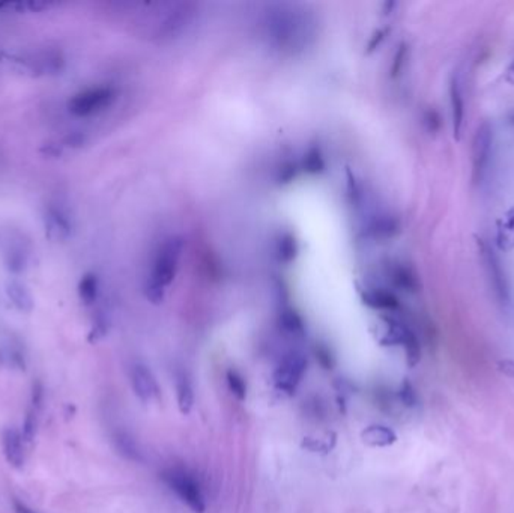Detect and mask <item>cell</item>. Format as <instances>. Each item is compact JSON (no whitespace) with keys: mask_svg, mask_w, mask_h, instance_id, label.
<instances>
[{"mask_svg":"<svg viewBox=\"0 0 514 513\" xmlns=\"http://www.w3.org/2000/svg\"><path fill=\"white\" fill-rule=\"evenodd\" d=\"M182 249L184 242L179 237L164 239L163 244L158 247L151 273L145 280V295L151 303L160 304L164 300L165 292L173 284L179 269Z\"/></svg>","mask_w":514,"mask_h":513,"instance_id":"6da1fadb","label":"cell"},{"mask_svg":"<svg viewBox=\"0 0 514 513\" xmlns=\"http://www.w3.org/2000/svg\"><path fill=\"white\" fill-rule=\"evenodd\" d=\"M308 28H310V24H308L304 14H301L300 11L286 9L283 6H280L278 11L271 12L268 18L269 36L280 47H297L304 44L308 35Z\"/></svg>","mask_w":514,"mask_h":513,"instance_id":"7a4b0ae2","label":"cell"},{"mask_svg":"<svg viewBox=\"0 0 514 513\" xmlns=\"http://www.w3.org/2000/svg\"><path fill=\"white\" fill-rule=\"evenodd\" d=\"M163 482L169 486L184 504H187L195 513H203L207 510V503L199 482L182 468H169L161 474Z\"/></svg>","mask_w":514,"mask_h":513,"instance_id":"3957f363","label":"cell"},{"mask_svg":"<svg viewBox=\"0 0 514 513\" xmlns=\"http://www.w3.org/2000/svg\"><path fill=\"white\" fill-rule=\"evenodd\" d=\"M307 370V358L301 352H290L274 372V386L278 392L292 394Z\"/></svg>","mask_w":514,"mask_h":513,"instance_id":"277c9868","label":"cell"},{"mask_svg":"<svg viewBox=\"0 0 514 513\" xmlns=\"http://www.w3.org/2000/svg\"><path fill=\"white\" fill-rule=\"evenodd\" d=\"M114 101V91L109 86H99L75 95L70 102V109L77 117H91L107 109Z\"/></svg>","mask_w":514,"mask_h":513,"instance_id":"5b68a950","label":"cell"},{"mask_svg":"<svg viewBox=\"0 0 514 513\" xmlns=\"http://www.w3.org/2000/svg\"><path fill=\"white\" fill-rule=\"evenodd\" d=\"M385 323H387V331H385V336L382 339L383 345H402L408 363L410 366H415L420 362L421 351H420V343L415 338V335L410 331L405 324L398 323V320L393 318H383Z\"/></svg>","mask_w":514,"mask_h":513,"instance_id":"8992f818","label":"cell"},{"mask_svg":"<svg viewBox=\"0 0 514 513\" xmlns=\"http://www.w3.org/2000/svg\"><path fill=\"white\" fill-rule=\"evenodd\" d=\"M492 142H493L492 125L484 121L477 128V131H475L472 142V176L475 183H479L483 178L487 164H489Z\"/></svg>","mask_w":514,"mask_h":513,"instance_id":"52a82bcc","label":"cell"},{"mask_svg":"<svg viewBox=\"0 0 514 513\" xmlns=\"http://www.w3.org/2000/svg\"><path fill=\"white\" fill-rule=\"evenodd\" d=\"M131 386L141 402H152L160 396L155 377L145 364H134L131 369Z\"/></svg>","mask_w":514,"mask_h":513,"instance_id":"ba28073f","label":"cell"},{"mask_svg":"<svg viewBox=\"0 0 514 513\" xmlns=\"http://www.w3.org/2000/svg\"><path fill=\"white\" fill-rule=\"evenodd\" d=\"M2 450L11 467L21 468L26 460L23 433L14 428H6L2 433Z\"/></svg>","mask_w":514,"mask_h":513,"instance_id":"9c48e42d","label":"cell"},{"mask_svg":"<svg viewBox=\"0 0 514 513\" xmlns=\"http://www.w3.org/2000/svg\"><path fill=\"white\" fill-rule=\"evenodd\" d=\"M483 254H484L487 273H489V277H491V281H492V285L495 288L498 298L501 301H508L507 281H505V276L503 273V268H501V265H499L498 258L495 256V253L486 246L483 249Z\"/></svg>","mask_w":514,"mask_h":513,"instance_id":"30bf717a","label":"cell"},{"mask_svg":"<svg viewBox=\"0 0 514 513\" xmlns=\"http://www.w3.org/2000/svg\"><path fill=\"white\" fill-rule=\"evenodd\" d=\"M449 102H452L453 131H454V136L459 137L460 131H461V126H464L465 102H464V94H461L460 83L457 79H453L452 86H449Z\"/></svg>","mask_w":514,"mask_h":513,"instance_id":"8fae6325","label":"cell"},{"mask_svg":"<svg viewBox=\"0 0 514 513\" xmlns=\"http://www.w3.org/2000/svg\"><path fill=\"white\" fill-rule=\"evenodd\" d=\"M363 300L371 309L395 310L398 309V300L394 293L387 289H368L363 293Z\"/></svg>","mask_w":514,"mask_h":513,"instance_id":"7c38bea8","label":"cell"},{"mask_svg":"<svg viewBox=\"0 0 514 513\" xmlns=\"http://www.w3.org/2000/svg\"><path fill=\"white\" fill-rule=\"evenodd\" d=\"M361 438L370 447H388L397 440L394 431L382 425H371L366 428L361 433Z\"/></svg>","mask_w":514,"mask_h":513,"instance_id":"4fadbf2b","label":"cell"},{"mask_svg":"<svg viewBox=\"0 0 514 513\" xmlns=\"http://www.w3.org/2000/svg\"><path fill=\"white\" fill-rule=\"evenodd\" d=\"M176 394H177V406L179 411L184 416H188L195 405V392L192 386L185 374L176 375Z\"/></svg>","mask_w":514,"mask_h":513,"instance_id":"5bb4252c","label":"cell"},{"mask_svg":"<svg viewBox=\"0 0 514 513\" xmlns=\"http://www.w3.org/2000/svg\"><path fill=\"white\" fill-rule=\"evenodd\" d=\"M498 247L504 252L514 249V205L507 211L504 219L498 226Z\"/></svg>","mask_w":514,"mask_h":513,"instance_id":"9a60e30c","label":"cell"},{"mask_svg":"<svg viewBox=\"0 0 514 513\" xmlns=\"http://www.w3.org/2000/svg\"><path fill=\"white\" fill-rule=\"evenodd\" d=\"M114 444H116L118 452L130 460H141V452L133 437H130L126 432H118L114 435Z\"/></svg>","mask_w":514,"mask_h":513,"instance_id":"2e32d148","label":"cell"},{"mask_svg":"<svg viewBox=\"0 0 514 513\" xmlns=\"http://www.w3.org/2000/svg\"><path fill=\"white\" fill-rule=\"evenodd\" d=\"M280 325L286 333H289V335H293V336L302 335L304 328H305L304 323H302V318L292 309H286L281 312Z\"/></svg>","mask_w":514,"mask_h":513,"instance_id":"e0dca14e","label":"cell"},{"mask_svg":"<svg viewBox=\"0 0 514 513\" xmlns=\"http://www.w3.org/2000/svg\"><path fill=\"white\" fill-rule=\"evenodd\" d=\"M277 252H278V256H280V259L283 262H292L295 258H297V254H298V242H297V239H295V237L290 235V234H285L278 241Z\"/></svg>","mask_w":514,"mask_h":513,"instance_id":"ac0fdd59","label":"cell"},{"mask_svg":"<svg viewBox=\"0 0 514 513\" xmlns=\"http://www.w3.org/2000/svg\"><path fill=\"white\" fill-rule=\"evenodd\" d=\"M393 280L394 284L402 288V289H406V291H414L417 288V279L414 277V274L409 271L408 268L405 266H395L393 269Z\"/></svg>","mask_w":514,"mask_h":513,"instance_id":"d6986e66","label":"cell"},{"mask_svg":"<svg viewBox=\"0 0 514 513\" xmlns=\"http://www.w3.org/2000/svg\"><path fill=\"white\" fill-rule=\"evenodd\" d=\"M227 384H229V389L230 392H232L239 401H244L246 399L247 396V384L246 381H244V378L238 374L236 370H232L230 369L227 372Z\"/></svg>","mask_w":514,"mask_h":513,"instance_id":"ffe728a7","label":"cell"},{"mask_svg":"<svg viewBox=\"0 0 514 513\" xmlns=\"http://www.w3.org/2000/svg\"><path fill=\"white\" fill-rule=\"evenodd\" d=\"M80 297L86 304H92L98 297V280L95 276H86L80 284Z\"/></svg>","mask_w":514,"mask_h":513,"instance_id":"44dd1931","label":"cell"},{"mask_svg":"<svg viewBox=\"0 0 514 513\" xmlns=\"http://www.w3.org/2000/svg\"><path fill=\"white\" fill-rule=\"evenodd\" d=\"M9 297L20 310H31L32 309V298L31 295L24 291L20 285H12L9 288Z\"/></svg>","mask_w":514,"mask_h":513,"instance_id":"7402d4cb","label":"cell"},{"mask_svg":"<svg viewBox=\"0 0 514 513\" xmlns=\"http://www.w3.org/2000/svg\"><path fill=\"white\" fill-rule=\"evenodd\" d=\"M304 166L310 173H320L325 169V158L317 149H310L305 156Z\"/></svg>","mask_w":514,"mask_h":513,"instance_id":"603a6c76","label":"cell"},{"mask_svg":"<svg viewBox=\"0 0 514 513\" xmlns=\"http://www.w3.org/2000/svg\"><path fill=\"white\" fill-rule=\"evenodd\" d=\"M400 397L406 405H414V402H415V393L408 382H405L403 387L400 389Z\"/></svg>","mask_w":514,"mask_h":513,"instance_id":"cb8c5ba5","label":"cell"},{"mask_svg":"<svg viewBox=\"0 0 514 513\" xmlns=\"http://www.w3.org/2000/svg\"><path fill=\"white\" fill-rule=\"evenodd\" d=\"M405 56H406V47L405 45H400V48H398L397 55L394 58V65H393V74L395 75L398 71H400L403 62H405Z\"/></svg>","mask_w":514,"mask_h":513,"instance_id":"d4e9b609","label":"cell"},{"mask_svg":"<svg viewBox=\"0 0 514 513\" xmlns=\"http://www.w3.org/2000/svg\"><path fill=\"white\" fill-rule=\"evenodd\" d=\"M14 512L16 513H38L33 509H31L28 504L20 502V500H14Z\"/></svg>","mask_w":514,"mask_h":513,"instance_id":"484cf974","label":"cell"},{"mask_svg":"<svg viewBox=\"0 0 514 513\" xmlns=\"http://www.w3.org/2000/svg\"><path fill=\"white\" fill-rule=\"evenodd\" d=\"M505 79H507L508 83L514 85V60L511 62V65H510V68H508V71H507V77H505Z\"/></svg>","mask_w":514,"mask_h":513,"instance_id":"4316f807","label":"cell"},{"mask_svg":"<svg viewBox=\"0 0 514 513\" xmlns=\"http://www.w3.org/2000/svg\"><path fill=\"white\" fill-rule=\"evenodd\" d=\"M383 35H385V32H379V33L376 35L378 38H375V40L371 41V43H370V45H368V47H370V50H373V48H375V47H376V45H378L382 40H383Z\"/></svg>","mask_w":514,"mask_h":513,"instance_id":"83f0119b","label":"cell"}]
</instances>
